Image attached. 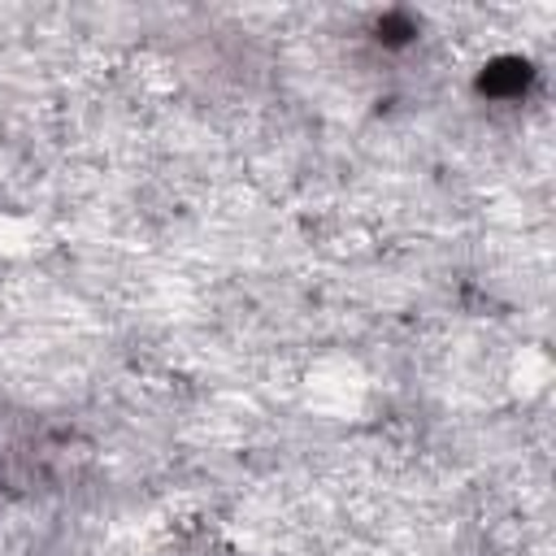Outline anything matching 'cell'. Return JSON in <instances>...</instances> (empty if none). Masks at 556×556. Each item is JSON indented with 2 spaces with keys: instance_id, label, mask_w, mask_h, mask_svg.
Instances as JSON below:
<instances>
[{
  "instance_id": "1",
  "label": "cell",
  "mask_w": 556,
  "mask_h": 556,
  "mask_svg": "<svg viewBox=\"0 0 556 556\" xmlns=\"http://www.w3.org/2000/svg\"><path fill=\"white\" fill-rule=\"evenodd\" d=\"M526 78H530V74H526V61H500L495 70H486L482 87H486V91H495V96H500V91H508V96H513V91H521V87H526Z\"/></svg>"
}]
</instances>
